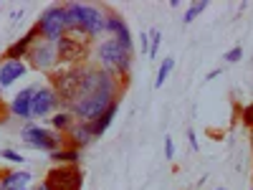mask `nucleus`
I'll use <instances>...</instances> for the list:
<instances>
[{"mask_svg": "<svg viewBox=\"0 0 253 190\" xmlns=\"http://www.w3.org/2000/svg\"><path fill=\"white\" fill-rule=\"evenodd\" d=\"M63 18H66V31L71 33H84L89 38L107 33V10H99L96 5L66 3L63 5Z\"/></svg>", "mask_w": 253, "mask_h": 190, "instance_id": "1", "label": "nucleus"}, {"mask_svg": "<svg viewBox=\"0 0 253 190\" xmlns=\"http://www.w3.org/2000/svg\"><path fill=\"white\" fill-rule=\"evenodd\" d=\"M96 61H99V69L112 74L114 79H126L129 71H132V53L126 48H122L114 38L101 41V44H99Z\"/></svg>", "mask_w": 253, "mask_h": 190, "instance_id": "2", "label": "nucleus"}, {"mask_svg": "<svg viewBox=\"0 0 253 190\" xmlns=\"http://www.w3.org/2000/svg\"><path fill=\"white\" fill-rule=\"evenodd\" d=\"M36 31L38 36L46 41V44H58V41L66 36V18H63V5H51L36 20Z\"/></svg>", "mask_w": 253, "mask_h": 190, "instance_id": "3", "label": "nucleus"}, {"mask_svg": "<svg viewBox=\"0 0 253 190\" xmlns=\"http://www.w3.org/2000/svg\"><path fill=\"white\" fill-rule=\"evenodd\" d=\"M43 183L48 185V190H81L84 173L79 165H53Z\"/></svg>", "mask_w": 253, "mask_h": 190, "instance_id": "4", "label": "nucleus"}, {"mask_svg": "<svg viewBox=\"0 0 253 190\" xmlns=\"http://www.w3.org/2000/svg\"><path fill=\"white\" fill-rule=\"evenodd\" d=\"M20 140H23L28 147L41 152H56L63 147V140L58 132H51L46 127H38V124H26L23 132H20Z\"/></svg>", "mask_w": 253, "mask_h": 190, "instance_id": "5", "label": "nucleus"}, {"mask_svg": "<svg viewBox=\"0 0 253 190\" xmlns=\"http://www.w3.org/2000/svg\"><path fill=\"white\" fill-rule=\"evenodd\" d=\"M58 104H61V99L53 92L51 84H46V87H41V84H38V89L33 94V104H31V114L43 119V117H48V114H53L58 109Z\"/></svg>", "mask_w": 253, "mask_h": 190, "instance_id": "6", "label": "nucleus"}, {"mask_svg": "<svg viewBox=\"0 0 253 190\" xmlns=\"http://www.w3.org/2000/svg\"><path fill=\"white\" fill-rule=\"evenodd\" d=\"M31 61V66L38 69V71H48L58 63V51H56V44H46V41H36L33 48L28 51L26 56Z\"/></svg>", "mask_w": 253, "mask_h": 190, "instance_id": "7", "label": "nucleus"}, {"mask_svg": "<svg viewBox=\"0 0 253 190\" xmlns=\"http://www.w3.org/2000/svg\"><path fill=\"white\" fill-rule=\"evenodd\" d=\"M107 33H112L114 36V41L122 46V48H126L129 53H134V38H132V31H129V26L124 23V18L119 15V13H107Z\"/></svg>", "mask_w": 253, "mask_h": 190, "instance_id": "8", "label": "nucleus"}, {"mask_svg": "<svg viewBox=\"0 0 253 190\" xmlns=\"http://www.w3.org/2000/svg\"><path fill=\"white\" fill-rule=\"evenodd\" d=\"M38 89V84H33V87H26V89H20L13 99H10V114L18 117V119H31V104H33V94Z\"/></svg>", "mask_w": 253, "mask_h": 190, "instance_id": "9", "label": "nucleus"}, {"mask_svg": "<svg viewBox=\"0 0 253 190\" xmlns=\"http://www.w3.org/2000/svg\"><path fill=\"white\" fill-rule=\"evenodd\" d=\"M36 41H38V31H36V26H33L26 36H20L18 41H13V44L8 46V51H5V61H23V58L28 56V51L33 48Z\"/></svg>", "mask_w": 253, "mask_h": 190, "instance_id": "10", "label": "nucleus"}, {"mask_svg": "<svg viewBox=\"0 0 253 190\" xmlns=\"http://www.w3.org/2000/svg\"><path fill=\"white\" fill-rule=\"evenodd\" d=\"M26 71H28L26 61H3V66H0V92L13 87Z\"/></svg>", "mask_w": 253, "mask_h": 190, "instance_id": "11", "label": "nucleus"}, {"mask_svg": "<svg viewBox=\"0 0 253 190\" xmlns=\"http://www.w3.org/2000/svg\"><path fill=\"white\" fill-rule=\"evenodd\" d=\"M66 142L74 147V150H79L81 152V147H86V144H91L94 142V135H91V127H89V122H74V127L66 132Z\"/></svg>", "mask_w": 253, "mask_h": 190, "instance_id": "12", "label": "nucleus"}, {"mask_svg": "<svg viewBox=\"0 0 253 190\" xmlns=\"http://www.w3.org/2000/svg\"><path fill=\"white\" fill-rule=\"evenodd\" d=\"M56 51H58V61H66V63H74V61H79L84 53H86V51L81 48V41L79 38H71L69 33L56 44Z\"/></svg>", "mask_w": 253, "mask_h": 190, "instance_id": "13", "label": "nucleus"}, {"mask_svg": "<svg viewBox=\"0 0 253 190\" xmlns=\"http://www.w3.org/2000/svg\"><path fill=\"white\" fill-rule=\"evenodd\" d=\"M33 175L26 170H10L0 173V190H31Z\"/></svg>", "mask_w": 253, "mask_h": 190, "instance_id": "14", "label": "nucleus"}, {"mask_svg": "<svg viewBox=\"0 0 253 190\" xmlns=\"http://www.w3.org/2000/svg\"><path fill=\"white\" fill-rule=\"evenodd\" d=\"M117 112H119V101H114L112 107L107 109V112H101L96 119H91L89 122V127H91V135H94V140H99L104 132L112 127V122H114V117H117Z\"/></svg>", "mask_w": 253, "mask_h": 190, "instance_id": "15", "label": "nucleus"}, {"mask_svg": "<svg viewBox=\"0 0 253 190\" xmlns=\"http://www.w3.org/2000/svg\"><path fill=\"white\" fill-rule=\"evenodd\" d=\"M53 165H79L81 162V152L74 150V147H61V150L51 152Z\"/></svg>", "mask_w": 253, "mask_h": 190, "instance_id": "16", "label": "nucleus"}, {"mask_svg": "<svg viewBox=\"0 0 253 190\" xmlns=\"http://www.w3.org/2000/svg\"><path fill=\"white\" fill-rule=\"evenodd\" d=\"M74 122H76V117L69 112V109H63V112H56L53 117H51V127L56 132H61V135H66L71 127H74Z\"/></svg>", "mask_w": 253, "mask_h": 190, "instance_id": "17", "label": "nucleus"}, {"mask_svg": "<svg viewBox=\"0 0 253 190\" xmlns=\"http://www.w3.org/2000/svg\"><path fill=\"white\" fill-rule=\"evenodd\" d=\"M172 69H175V56L162 58L160 69H157V79H155V87H157V89H162V84L167 81V76H170V71H172Z\"/></svg>", "mask_w": 253, "mask_h": 190, "instance_id": "18", "label": "nucleus"}, {"mask_svg": "<svg viewBox=\"0 0 253 190\" xmlns=\"http://www.w3.org/2000/svg\"><path fill=\"white\" fill-rule=\"evenodd\" d=\"M208 10V3H205V0H198V3H193V5H190L187 10H185V18H182V23L187 26V23H193V20L200 15V13H205Z\"/></svg>", "mask_w": 253, "mask_h": 190, "instance_id": "19", "label": "nucleus"}, {"mask_svg": "<svg viewBox=\"0 0 253 190\" xmlns=\"http://www.w3.org/2000/svg\"><path fill=\"white\" fill-rule=\"evenodd\" d=\"M160 44H162V33H160L157 28H155V31H150V51H147V53H150V58H155V56H157Z\"/></svg>", "mask_w": 253, "mask_h": 190, "instance_id": "20", "label": "nucleus"}, {"mask_svg": "<svg viewBox=\"0 0 253 190\" xmlns=\"http://www.w3.org/2000/svg\"><path fill=\"white\" fill-rule=\"evenodd\" d=\"M241 58H243V46H233L230 51L223 53V61H225V63H238Z\"/></svg>", "mask_w": 253, "mask_h": 190, "instance_id": "21", "label": "nucleus"}, {"mask_svg": "<svg viewBox=\"0 0 253 190\" xmlns=\"http://www.w3.org/2000/svg\"><path fill=\"white\" fill-rule=\"evenodd\" d=\"M0 157H3V160H8V162H13V165H23V162H26V157L20 155V152H15V150H10V147H8V150H3V152H0Z\"/></svg>", "mask_w": 253, "mask_h": 190, "instance_id": "22", "label": "nucleus"}, {"mask_svg": "<svg viewBox=\"0 0 253 190\" xmlns=\"http://www.w3.org/2000/svg\"><path fill=\"white\" fill-rule=\"evenodd\" d=\"M165 157H167V160H172V157H175V142H172L170 135L165 137Z\"/></svg>", "mask_w": 253, "mask_h": 190, "instance_id": "23", "label": "nucleus"}, {"mask_svg": "<svg viewBox=\"0 0 253 190\" xmlns=\"http://www.w3.org/2000/svg\"><path fill=\"white\" fill-rule=\"evenodd\" d=\"M243 122L251 127V130H253V104H248V107L243 109Z\"/></svg>", "mask_w": 253, "mask_h": 190, "instance_id": "24", "label": "nucleus"}, {"mask_svg": "<svg viewBox=\"0 0 253 190\" xmlns=\"http://www.w3.org/2000/svg\"><path fill=\"white\" fill-rule=\"evenodd\" d=\"M139 46H142V51H150V33L139 36Z\"/></svg>", "mask_w": 253, "mask_h": 190, "instance_id": "25", "label": "nucleus"}, {"mask_svg": "<svg viewBox=\"0 0 253 190\" xmlns=\"http://www.w3.org/2000/svg\"><path fill=\"white\" fill-rule=\"evenodd\" d=\"M187 140H190V147H193V150H198V147H200V144H198V137H195L193 130H187Z\"/></svg>", "mask_w": 253, "mask_h": 190, "instance_id": "26", "label": "nucleus"}, {"mask_svg": "<svg viewBox=\"0 0 253 190\" xmlns=\"http://www.w3.org/2000/svg\"><path fill=\"white\" fill-rule=\"evenodd\" d=\"M218 74H220V69H213V71H210V74L205 76V81H213V79H215Z\"/></svg>", "mask_w": 253, "mask_h": 190, "instance_id": "27", "label": "nucleus"}, {"mask_svg": "<svg viewBox=\"0 0 253 190\" xmlns=\"http://www.w3.org/2000/svg\"><path fill=\"white\" fill-rule=\"evenodd\" d=\"M36 190H48V185H46V183H41V185H38Z\"/></svg>", "mask_w": 253, "mask_h": 190, "instance_id": "28", "label": "nucleus"}, {"mask_svg": "<svg viewBox=\"0 0 253 190\" xmlns=\"http://www.w3.org/2000/svg\"><path fill=\"white\" fill-rule=\"evenodd\" d=\"M215 190H225V188H215Z\"/></svg>", "mask_w": 253, "mask_h": 190, "instance_id": "29", "label": "nucleus"}]
</instances>
